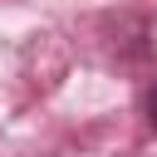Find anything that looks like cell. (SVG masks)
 <instances>
[{
    "instance_id": "6da1fadb",
    "label": "cell",
    "mask_w": 157,
    "mask_h": 157,
    "mask_svg": "<svg viewBox=\"0 0 157 157\" xmlns=\"http://www.w3.org/2000/svg\"><path fill=\"white\" fill-rule=\"evenodd\" d=\"M142 108H147V128L157 132V78H152V88H147V103H142Z\"/></svg>"
}]
</instances>
